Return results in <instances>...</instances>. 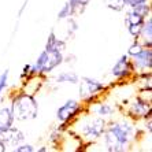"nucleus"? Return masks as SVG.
<instances>
[{"mask_svg":"<svg viewBox=\"0 0 152 152\" xmlns=\"http://www.w3.org/2000/svg\"><path fill=\"white\" fill-rule=\"evenodd\" d=\"M15 152H34L36 148L32 144H18L17 147H14Z\"/></svg>","mask_w":152,"mask_h":152,"instance_id":"412c9836","label":"nucleus"},{"mask_svg":"<svg viewBox=\"0 0 152 152\" xmlns=\"http://www.w3.org/2000/svg\"><path fill=\"white\" fill-rule=\"evenodd\" d=\"M132 62L134 70L140 73H151L152 69V50L149 47H144L137 55L132 56Z\"/></svg>","mask_w":152,"mask_h":152,"instance_id":"1a4fd4ad","label":"nucleus"},{"mask_svg":"<svg viewBox=\"0 0 152 152\" xmlns=\"http://www.w3.org/2000/svg\"><path fill=\"white\" fill-rule=\"evenodd\" d=\"M8 75H10V71L8 70H4L1 74H0V99L3 96L4 91L7 88V84H8Z\"/></svg>","mask_w":152,"mask_h":152,"instance_id":"aec40b11","label":"nucleus"},{"mask_svg":"<svg viewBox=\"0 0 152 152\" xmlns=\"http://www.w3.org/2000/svg\"><path fill=\"white\" fill-rule=\"evenodd\" d=\"M138 39H141V42L144 47H149V48L152 47V18H151V15L145 19Z\"/></svg>","mask_w":152,"mask_h":152,"instance_id":"4468645a","label":"nucleus"},{"mask_svg":"<svg viewBox=\"0 0 152 152\" xmlns=\"http://www.w3.org/2000/svg\"><path fill=\"white\" fill-rule=\"evenodd\" d=\"M142 48H144V45H142V42L140 41V40H134V41L132 42V45L129 47V48H127V55H129V56H134V55H137L138 52H140V51L142 50Z\"/></svg>","mask_w":152,"mask_h":152,"instance_id":"6ab92c4d","label":"nucleus"},{"mask_svg":"<svg viewBox=\"0 0 152 152\" xmlns=\"http://www.w3.org/2000/svg\"><path fill=\"white\" fill-rule=\"evenodd\" d=\"M1 138L4 140L6 145H11V147H17L18 144H21L23 140H25V134L22 133L18 127H11L8 129L6 133L1 134Z\"/></svg>","mask_w":152,"mask_h":152,"instance_id":"ddd939ff","label":"nucleus"},{"mask_svg":"<svg viewBox=\"0 0 152 152\" xmlns=\"http://www.w3.org/2000/svg\"><path fill=\"white\" fill-rule=\"evenodd\" d=\"M102 137L106 151H125L136 137V127L132 122H127V121L113 122L110 125H106Z\"/></svg>","mask_w":152,"mask_h":152,"instance_id":"f257e3e1","label":"nucleus"},{"mask_svg":"<svg viewBox=\"0 0 152 152\" xmlns=\"http://www.w3.org/2000/svg\"><path fill=\"white\" fill-rule=\"evenodd\" d=\"M147 3H149V0H125V4L129 8L138 7V6H142V4H147Z\"/></svg>","mask_w":152,"mask_h":152,"instance_id":"4be33fe9","label":"nucleus"},{"mask_svg":"<svg viewBox=\"0 0 152 152\" xmlns=\"http://www.w3.org/2000/svg\"><path fill=\"white\" fill-rule=\"evenodd\" d=\"M91 113H93V115H97V117H102V118H107V117H111L114 113H115V107L110 103H106V102H93L91 103Z\"/></svg>","mask_w":152,"mask_h":152,"instance_id":"f8f14e48","label":"nucleus"},{"mask_svg":"<svg viewBox=\"0 0 152 152\" xmlns=\"http://www.w3.org/2000/svg\"><path fill=\"white\" fill-rule=\"evenodd\" d=\"M136 73L134 66H133V62H132V58L124 53L119 59L114 63L113 69H111V75L117 80H125V78H129L130 75H133Z\"/></svg>","mask_w":152,"mask_h":152,"instance_id":"6e6552de","label":"nucleus"},{"mask_svg":"<svg viewBox=\"0 0 152 152\" xmlns=\"http://www.w3.org/2000/svg\"><path fill=\"white\" fill-rule=\"evenodd\" d=\"M84 111V103L77 100H67L56 110V119L60 122V130L69 124L74 122Z\"/></svg>","mask_w":152,"mask_h":152,"instance_id":"0eeeda50","label":"nucleus"},{"mask_svg":"<svg viewBox=\"0 0 152 152\" xmlns=\"http://www.w3.org/2000/svg\"><path fill=\"white\" fill-rule=\"evenodd\" d=\"M11 110L17 121H32L36 119L39 115V103L34 99V96L30 93H19L12 99Z\"/></svg>","mask_w":152,"mask_h":152,"instance_id":"7ed1b4c3","label":"nucleus"},{"mask_svg":"<svg viewBox=\"0 0 152 152\" xmlns=\"http://www.w3.org/2000/svg\"><path fill=\"white\" fill-rule=\"evenodd\" d=\"M129 114H130L133 118H136V119L149 117V115H151V103H149V100L141 99V97H136V99L130 103Z\"/></svg>","mask_w":152,"mask_h":152,"instance_id":"9d476101","label":"nucleus"},{"mask_svg":"<svg viewBox=\"0 0 152 152\" xmlns=\"http://www.w3.org/2000/svg\"><path fill=\"white\" fill-rule=\"evenodd\" d=\"M28 3H29V0H25V1H23L22 7L19 8V11H18V18L22 17V14H23V11H25V8H26V6H28Z\"/></svg>","mask_w":152,"mask_h":152,"instance_id":"5701e85b","label":"nucleus"},{"mask_svg":"<svg viewBox=\"0 0 152 152\" xmlns=\"http://www.w3.org/2000/svg\"><path fill=\"white\" fill-rule=\"evenodd\" d=\"M78 84H80V97L84 100V104H91L96 102V99L107 89L103 82L91 77L80 78Z\"/></svg>","mask_w":152,"mask_h":152,"instance_id":"423d86ee","label":"nucleus"},{"mask_svg":"<svg viewBox=\"0 0 152 152\" xmlns=\"http://www.w3.org/2000/svg\"><path fill=\"white\" fill-rule=\"evenodd\" d=\"M37 151H39V152H47V151H48V148L42 147V148H37Z\"/></svg>","mask_w":152,"mask_h":152,"instance_id":"393cba45","label":"nucleus"},{"mask_svg":"<svg viewBox=\"0 0 152 152\" xmlns=\"http://www.w3.org/2000/svg\"><path fill=\"white\" fill-rule=\"evenodd\" d=\"M104 1V6L110 10L115 11V12H121L124 11L126 4H125V0H103Z\"/></svg>","mask_w":152,"mask_h":152,"instance_id":"dca6fc26","label":"nucleus"},{"mask_svg":"<svg viewBox=\"0 0 152 152\" xmlns=\"http://www.w3.org/2000/svg\"><path fill=\"white\" fill-rule=\"evenodd\" d=\"M149 15H151L149 3L138 6V7L129 8V11H127V14H126V18H125V22H126L127 32H129V34L134 40L138 39L142 25H144L145 19H147Z\"/></svg>","mask_w":152,"mask_h":152,"instance_id":"39448f33","label":"nucleus"},{"mask_svg":"<svg viewBox=\"0 0 152 152\" xmlns=\"http://www.w3.org/2000/svg\"><path fill=\"white\" fill-rule=\"evenodd\" d=\"M80 126H77L78 134L86 141H96L103 136V132L106 129V119L102 117H92L89 115L86 118H80Z\"/></svg>","mask_w":152,"mask_h":152,"instance_id":"20e7f679","label":"nucleus"},{"mask_svg":"<svg viewBox=\"0 0 152 152\" xmlns=\"http://www.w3.org/2000/svg\"><path fill=\"white\" fill-rule=\"evenodd\" d=\"M80 81V75L73 70H66L62 71L56 75L55 78V82L56 84H71V85H77Z\"/></svg>","mask_w":152,"mask_h":152,"instance_id":"2eb2a0df","label":"nucleus"},{"mask_svg":"<svg viewBox=\"0 0 152 152\" xmlns=\"http://www.w3.org/2000/svg\"><path fill=\"white\" fill-rule=\"evenodd\" d=\"M70 17H75L74 10L71 7V4L69 3V1H66V3L63 4V7L60 8L59 12H58V21H63V19L70 18Z\"/></svg>","mask_w":152,"mask_h":152,"instance_id":"a211bd4d","label":"nucleus"},{"mask_svg":"<svg viewBox=\"0 0 152 152\" xmlns=\"http://www.w3.org/2000/svg\"><path fill=\"white\" fill-rule=\"evenodd\" d=\"M6 151H7V145H6L4 140L1 138V136H0V152H6Z\"/></svg>","mask_w":152,"mask_h":152,"instance_id":"b1692460","label":"nucleus"},{"mask_svg":"<svg viewBox=\"0 0 152 152\" xmlns=\"http://www.w3.org/2000/svg\"><path fill=\"white\" fill-rule=\"evenodd\" d=\"M71 4V7L74 10V15H78L84 12V10L88 7V4L91 3V0H67Z\"/></svg>","mask_w":152,"mask_h":152,"instance_id":"f3484780","label":"nucleus"},{"mask_svg":"<svg viewBox=\"0 0 152 152\" xmlns=\"http://www.w3.org/2000/svg\"><path fill=\"white\" fill-rule=\"evenodd\" d=\"M63 62H64V56L62 51L44 47V50L40 52L36 62L33 64H30L29 77L32 78V77H39V75L50 74L56 67H59Z\"/></svg>","mask_w":152,"mask_h":152,"instance_id":"f03ea898","label":"nucleus"},{"mask_svg":"<svg viewBox=\"0 0 152 152\" xmlns=\"http://www.w3.org/2000/svg\"><path fill=\"white\" fill-rule=\"evenodd\" d=\"M14 121L15 118L10 106L0 108V136L14 126Z\"/></svg>","mask_w":152,"mask_h":152,"instance_id":"9b49d317","label":"nucleus"}]
</instances>
